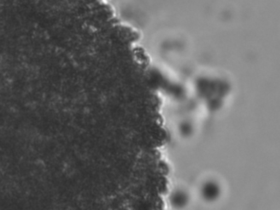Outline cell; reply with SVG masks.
Listing matches in <instances>:
<instances>
[{
  "label": "cell",
  "mask_w": 280,
  "mask_h": 210,
  "mask_svg": "<svg viewBox=\"0 0 280 210\" xmlns=\"http://www.w3.org/2000/svg\"><path fill=\"white\" fill-rule=\"evenodd\" d=\"M200 194L205 202L209 204L216 202L222 195L221 186L215 180H208L201 185Z\"/></svg>",
  "instance_id": "obj_1"
},
{
  "label": "cell",
  "mask_w": 280,
  "mask_h": 210,
  "mask_svg": "<svg viewBox=\"0 0 280 210\" xmlns=\"http://www.w3.org/2000/svg\"><path fill=\"white\" fill-rule=\"evenodd\" d=\"M190 202V197L188 192L183 189H177L170 195V203L174 210H182L188 206Z\"/></svg>",
  "instance_id": "obj_2"
},
{
  "label": "cell",
  "mask_w": 280,
  "mask_h": 210,
  "mask_svg": "<svg viewBox=\"0 0 280 210\" xmlns=\"http://www.w3.org/2000/svg\"><path fill=\"white\" fill-rule=\"evenodd\" d=\"M193 131L192 127L188 125H183V126H182L181 130H180L182 136L185 138L190 137L191 135L193 134Z\"/></svg>",
  "instance_id": "obj_3"
}]
</instances>
